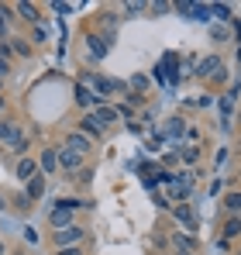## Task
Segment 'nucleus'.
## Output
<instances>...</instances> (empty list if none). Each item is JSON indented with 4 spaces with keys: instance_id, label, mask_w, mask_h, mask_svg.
Listing matches in <instances>:
<instances>
[{
    "instance_id": "1",
    "label": "nucleus",
    "mask_w": 241,
    "mask_h": 255,
    "mask_svg": "<svg viewBox=\"0 0 241 255\" xmlns=\"http://www.w3.org/2000/svg\"><path fill=\"white\" fill-rule=\"evenodd\" d=\"M80 211V200H59L55 207H52V214H48V221L62 231V228H69L73 224V214Z\"/></svg>"
},
{
    "instance_id": "2",
    "label": "nucleus",
    "mask_w": 241,
    "mask_h": 255,
    "mask_svg": "<svg viewBox=\"0 0 241 255\" xmlns=\"http://www.w3.org/2000/svg\"><path fill=\"white\" fill-rule=\"evenodd\" d=\"M165 190H169L172 200H183V204H186V197L193 193V172H179V176H172V179L165 183Z\"/></svg>"
},
{
    "instance_id": "3",
    "label": "nucleus",
    "mask_w": 241,
    "mask_h": 255,
    "mask_svg": "<svg viewBox=\"0 0 241 255\" xmlns=\"http://www.w3.org/2000/svg\"><path fill=\"white\" fill-rule=\"evenodd\" d=\"M83 238H86V231L76 228V224H69V228H62V231H55V235H52L55 249H80Z\"/></svg>"
},
{
    "instance_id": "4",
    "label": "nucleus",
    "mask_w": 241,
    "mask_h": 255,
    "mask_svg": "<svg viewBox=\"0 0 241 255\" xmlns=\"http://www.w3.org/2000/svg\"><path fill=\"white\" fill-rule=\"evenodd\" d=\"M197 76H203V80H224V62H221V55H203V59H197Z\"/></svg>"
},
{
    "instance_id": "5",
    "label": "nucleus",
    "mask_w": 241,
    "mask_h": 255,
    "mask_svg": "<svg viewBox=\"0 0 241 255\" xmlns=\"http://www.w3.org/2000/svg\"><path fill=\"white\" fill-rule=\"evenodd\" d=\"M90 83H93V93H97L104 104H107V97H114V93H124V90H127V86L120 83V80H107V76H100V80H90Z\"/></svg>"
},
{
    "instance_id": "6",
    "label": "nucleus",
    "mask_w": 241,
    "mask_h": 255,
    "mask_svg": "<svg viewBox=\"0 0 241 255\" xmlns=\"http://www.w3.org/2000/svg\"><path fill=\"white\" fill-rule=\"evenodd\" d=\"M90 145H93V141H90V138H86L83 131H69V134H66V145H62V148H69V152H76V155H86V152H90Z\"/></svg>"
},
{
    "instance_id": "7",
    "label": "nucleus",
    "mask_w": 241,
    "mask_h": 255,
    "mask_svg": "<svg viewBox=\"0 0 241 255\" xmlns=\"http://www.w3.org/2000/svg\"><path fill=\"white\" fill-rule=\"evenodd\" d=\"M76 104H80L83 111H97V104H104V100H100L86 83H76Z\"/></svg>"
},
{
    "instance_id": "8",
    "label": "nucleus",
    "mask_w": 241,
    "mask_h": 255,
    "mask_svg": "<svg viewBox=\"0 0 241 255\" xmlns=\"http://www.w3.org/2000/svg\"><path fill=\"white\" fill-rule=\"evenodd\" d=\"M93 118H97V125H100V128H107V125H118V121H120V111H118V107H111V104H97Z\"/></svg>"
},
{
    "instance_id": "9",
    "label": "nucleus",
    "mask_w": 241,
    "mask_h": 255,
    "mask_svg": "<svg viewBox=\"0 0 241 255\" xmlns=\"http://www.w3.org/2000/svg\"><path fill=\"white\" fill-rule=\"evenodd\" d=\"M59 166H62L66 172H80L83 169V155L69 152V148H59Z\"/></svg>"
},
{
    "instance_id": "10",
    "label": "nucleus",
    "mask_w": 241,
    "mask_h": 255,
    "mask_svg": "<svg viewBox=\"0 0 241 255\" xmlns=\"http://www.w3.org/2000/svg\"><path fill=\"white\" fill-rule=\"evenodd\" d=\"M38 169L45 172V176L59 169V148H45V152H41V159H38Z\"/></svg>"
},
{
    "instance_id": "11",
    "label": "nucleus",
    "mask_w": 241,
    "mask_h": 255,
    "mask_svg": "<svg viewBox=\"0 0 241 255\" xmlns=\"http://www.w3.org/2000/svg\"><path fill=\"white\" fill-rule=\"evenodd\" d=\"M24 193H28V200H31V204L41 200V193H45V172H38V176H31V179H28V190H24Z\"/></svg>"
},
{
    "instance_id": "12",
    "label": "nucleus",
    "mask_w": 241,
    "mask_h": 255,
    "mask_svg": "<svg viewBox=\"0 0 241 255\" xmlns=\"http://www.w3.org/2000/svg\"><path fill=\"white\" fill-rule=\"evenodd\" d=\"M31 176H38V162L28 159V155H21L17 159V179H31Z\"/></svg>"
},
{
    "instance_id": "13",
    "label": "nucleus",
    "mask_w": 241,
    "mask_h": 255,
    "mask_svg": "<svg viewBox=\"0 0 241 255\" xmlns=\"http://www.w3.org/2000/svg\"><path fill=\"white\" fill-rule=\"evenodd\" d=\"M172 214H176V221H179V224H186V231H197V217H193V211H190L186 204L172 207Z\"/></svg>"
},
{
    "instance_id": "14",
    "label": "nucleus",
    "mask_w": 241,
    "mask_h": 255,
    "mask_svg": "<svg viewBox=\"0 0 241 255\" xmlns=\"http://www.w3.org/2000/svg\"><path fill=\"white\" fill-rule=\"evenodd\" d=\"M21 138V128L14 125V121H0V141H7V145H14Z\"/></svg>"
},
{
    "instance_id": "15",
    "label": "nucleus",
    "mask_w": 241,
    "mask_h": 255,
    "mask_svg": "<svg viewBox=\"0 0 241 255\" xmlns=\"http://www.w3.org/2000/svg\"><path fill=\"white\" fill-rule=\"evenodd\" d=\"M172 245H176V252H197V242L190 235H172Z\"/></svg>"
},
{
    "instance_id": "16",
    "label": "nucleus",
    "mask_w": 241,
    "mask_h": 255,
    "mask_svg": "<svg viewBox=\"0 0 241 255\" xmlns=\"http://www.w3.org/2000/svg\"><path fill=\"white\" fill-rule=\"evenodd\" d=\"M17 14H21V17H24V21H31V24H38V7H35V3H24V0H21V3H17Z\"/></svg>"
},
{
    "instance_id": "17",
    "label": "nucleus",
    "mask_w": 241,
    "mask_h": 255,
    "mask_svg": "<svg viewBox=\"0 0 241 255\" xmlns=\"http://www.w3.org/2000/svg\"><path fill=\"white\" fill-rule=\"evenodd\" d=\"M80 125H83V134H86V138H90V134H104V128L97 125V118H93V114H86Z\"/></svg>"
},
{
    "instance_id": "18",
    "label": "nucleus",
    "mask_w": 241,
    "mask_h": 255,
    "mask_svg": "<svg viewBox=\"0 0 241 255\" xmlns=\"http://www.w3.org/2000/svg\"><path fill=\"white\" fill-rule=\"evenodd\" d=\"M210 17H217V21H231V7H228V3H210Z\"/></svg>"
},
{
    "instance_id": "19",
    "label": "nucleus",
    "mask_w": 241,
    "mask_h": 255,
    "mask_svg": "<svg viewBox=\"0 0 241 255\" xmlns=\"http://www.w3.org/2000/svg\"><path fill=\"white\" fill-rule=\"evenodd\" d=\"M224 207H228V214L238 217L241 214V193H228V197H224Z\"/></svg>"
},
{
    "instance_id": "20",
    "label": "nucleus",
    "mask_w": 241,
    "mask_h": 255,
    "mask_svg": "<svg viewBox=\"0 0 241 255\" xmlns=\"http://www.w3.org/2000/svg\"><path fill=\"white\" fill-rule=\"evenodd\" d=\"M238 235H241V217H231L224 224V238H238Z\"/></svg>"
},
{
    "instance_id": "21",
    "label": "nucleus",
    "mask_w": 241,
    "mask_h": 255,
    "mask_svg": "<svg viewBox=\"0 0 241 255\" xmlns=\"http://www.w3.org/2000/svg\"><path fill=\"white\" fill-rule=\"evenodd\" d=\"M10 52H17L21 59H28V55H31V45L21 42V38H14V42H10Z\"/></svg>"
},
{
    "instance_id": "22",
    "label": "nucleus",
    "mask_w": 241,
    "mask_h": 255,
    "mask_svg": "<svg viewBox=\"0 0 241 255\" xmlns=\"http://www.w3.org/2000/svg\"><path fill=\"white\" fill-rule=\"evenodd\" d=\"M86 42H90V52H93V55H107V45L100 42V38H97V35H90V38H86Z\"/></svg>"
},
{
    "instance_id": "23",
    "label": "nucleus",
    "mask_w": 241,
    "mask_h": 255,
    "mask_svg": "<svg viewBox=\"0 0 241 255\" xmlns=\"http://www.w3.org/2000/svg\"><path fill=\"white\" fill-rule=\"evenodd\" d=\"M190 17H197V21H210V7L207 3H193V14Z\"/></svg>"
},
{
    "instance_id": "24",
    "label": "nucleus",
    "mask_w": 241,
    "mask_h": 255,
    "mask_svg": "<svg viewBox=\"0 0 241 255\" xmlns=\"http://www.w3.org/2000/svg\"><path fill=\"white\" fill-rule=\"evenodd\" d=\"M14 207H17L21 214L31 211V200H28V193H17V197H14Z\"/></svg>"
},
{
    "instance_id": "25",
    "label": "nucleus",
    "mask_w": 241,
    "mask_h": 255,
    "mask_svg": "<svg viewBox=\"0 0 241 255\" xmlns=\"http://www.w3.org/2000/svg\"><path fill=\"white\" fill-rule=\"evenodd\" d=\"M169 7H172V3H165V0H155V3H148V10H152V14H165Z\"/></svg>"
},
{
    "instance_id": "26",
    "label": "nucleus",
    "mask_w": 241,
    "mask_h": 255,
    "mask_svg": "<svg viewBox=\"0 0 241 255\" xmlns=\"http://www.w3.org/2000/svg\"><path fill=\"white\" fill-rule=\"evenodd\" d=\"M10 148H14V152H17V159H21V155H24V148H28V138H24V134H21V138H17V141H14V145H10Z\"/></svg>"
},
{
    "instance_id": "27",
    "label": "nucleus",
    "mask_w": 241,
    "mask_h": 255,
    "mask_svg": "<svg viewBox=\"0 0 241 255\" xmlns=\"http://www.w3.org/2000/svg\"><path fill=\"white\" fill-rule=\"evenodd\" d=\"M145 7H148V3H138V0H131V3H124V10H127V14H138V10H145Z\"/></svg>"
},
{
    "instance_id": "28",
    "label": "nucleus",
    "mask_w": 241,
    "mask_h": 255,
    "mask_svg": "<svg viewBox=\"0 0 241 255\" xmlns=\"http://www.w3.org/2000/svg\"><path fill=\"white\" fill-rule=\"evenodd\" d=\"M210 35H214L217 42H224V38H228V28H221V24H214V28H210Z\"/></svg>"
},
{
    "instance_id": "29",
    "label": "nucleus",
    "mask_w": 241,
    "mask_h": 255,
    "mask_svg": "<svg viewBox=\"0 0 241 255\" xmlns=\"http://www.w3.org/2000/svg\"><path fill=\"white\" fill-rule=\"evenodd\" d=\"M179 131H183V121H179V118H172V121H169V134H179Z\"/></svg>"
},
{
    "instance_id": "30",
    "label": "nucleus",
    "mask_w": 241,
    "mask_h": 255,
    "mask_svg": "<svg viewBox=\"0 0 241 255\" xmlns=\"http://www.w3.org/2000/svg\"><path fill=\"white\" fill-rule=\"evenodd\" d=\"M197 155H200L197 148H183V159H186V162H197Z\"/></svg>"
},
{
    "instance_id": "31",
    "label": "nucleus",
    "mask_w": 241,
    "mask_h": 255,
    "mask_svg": "<svg viewBox=\"0 0 241 255\" xmlns=\"http://www.w3.org/2000/svg\"><path fill=\"white\" fill-rule=\"evenodd\" d=\"M7 73H10V59H3V55H0V80H3Z\"/></svg>"
},
{
    "instance_id": "32",
    "label": "nucleus",
    "mask_w": 241,
    "mask_h": 255,
    "mask_svg": "<svg viewBox=\"0 0 241 255\" xmlns=\"http://www.w3.org/2000/svg\"><path fill=\"white\" fill-rule=\"evenodd\" d=\"M76 179H80V183H90V179H93V169H80V172H76Z\"/></svg>"
},
{
    "instance_id": "33",
    "label": "nucleus",
    "mask_w": 241,
    "mask_h": 255,
    "mask_svg": "<svg viewBox=\"0 0 241 255\" xmlns=\"http://www.w3.org/2000/svg\"><path fill=\"white\" fill-rule=\"evenodd\" d=\"M131 86H134V90H145V86H148V80H145V76H134V80H131Z\"/></svg>"
},
{
    "instance_id": "34",
    "label": "nucleus",
    "mask_w": 241,
    "mask_h": 255,
    "mask_svg": "<svg viewBox=\"0 0 241 255\" xmlns=\"http://www.w3.org/2000/svg\"><path fill=\"white\" fill-rule=\"evenodd\" d=\"M59 255H83L80 249H59Z\"/></svg>"
},
{
    "instance_id": "35",
    "label": "nucleus",
    "mask_w": 241,
    "mask_h": 255,
    "mask_svg": "<svg viewBox=\"0 0 241 255\" xmlns=\"http://www.w3.org/2000/svg\"><path fill=\"white\" fill-rule=\"evenodd\" d=\"M7 24H10V21H7V17H3V14H0V35H3V31H7Z\"/></svg>"
},
{
    "instance_id": "36",
    "label": "nucleus",
    "mask_w": 241,
    "mask_h": 255,
    "mask_svg": "<svg viewBox=\"0 0 241 255\" xmlns=\"http://www.w3.org/2000/svg\"><path fill=\"white\" fill-rule=\"evenodd\" d=\"M0 211H7V197L3 193H0Z\"/></svg>"
},
{
    "instance_id": "37",
    "label": "nucleus",
    "mask_w": 241,
    "mask_h": 255,
    "mask_svg": "<svg viewBox=\"0 0 241 255\" xmlns=\"http://www.w3.org/2000/svg\"><path fill=\"white\" fill-rule=\"evenodd\" d=\"M3 252H7V249H3V242H0V255H3Z\"/></svg>"
},
{
    "instance_id": "38",
    "label": "nucleus",
    "mask_w": 241,
    "mask_h": 255,
    "mask_svg": "<svg viewBox=\"0 0 241 255\" xmlns=\"http://www.w3.org/2000/svg\"><path fill=\"white\" fill-rule=\"evenodd\" d=\"M0 111H3V97H0Z\"/></svg>"
},
{
    "instance_id": "39",
    "label": "nucleus",
    "mask_w": 241,
    "mask_h": 255,
    "mask_svg": "<svg viewBox=\"0 0 241 255\" xmlns=\"http://www.w3.org/2000/svg\"><path fill=\"white\" fill-rule=\"evenodd\" d=\"M238 125H241V114H238Z\"/></svg>"
},
{
    "instance_id": "40",
    "label": "nucleus",
    "mask_w": 241,
    "mask_h": 255,
    "mask_svg": "<svg viewBox=\"0 0 241 255\" xmlns=\"http://www.w3.org/2000/svg\"><path fill=\"white\" fill-rule=\"evenodd\" d=\"M0 86H3V80H0Z\"/></svg>"
},
{
    "instance_id": "41",
    "label": "nucleus",
    "mask_w": 241,
    "mask_h": 255,
    "mask_svg": "<svg viewBox=\"0 0 241 255\" xmlns=\"http://www.w3.org/2000/svg\"><path fill=\"white\" fill-rule=\"evenodd\" d=\"M238 255H241V252H238Z\"/></svg>"
}]
</instances>
